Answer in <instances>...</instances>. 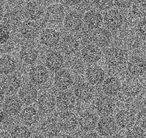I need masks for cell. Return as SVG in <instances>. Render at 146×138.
<instances>
[{
    "label": "cell",
    "instance_id": "484cf974",
    "mask_svg": "<svg viewBox=\"0 0 146 138\" xmlns=\"http://www.w3.org/2000/svg\"><path fill=\"white\" fill-rule=\"evenodd\" d=\"M60 125L53 118L45 119L40 125L41 132L44 136L48 138H54L57 137L60 132Z\"/></svg>",
    "mask_w": 146,
    "mask_h": 138
},
{
    "label": "cell",
    "instance_id": "ac0fdd59",
    "mask_svg": "<svg viewBox=\"0 0 146 138\" xmlns=\"http://www.w3.org/2000/svg\"><path fill=\"white\" fill-rule=\"evenodd\" d=\"M24 13L27 20L36 22L42 19L44 15V9L40 3L36 1H30L25 6Z\"/></svg>",
    "mask_w": 146,
    "mask_h": 138
},
{
    "label": "cell",
    "instance_id": "74e56055",
    "mask_svg": "<svg viewBox=\"0 0 146 138\" xmlns=\"http://www.w3.org/2000/svg\"><path fill=\"white\" fill-rule=\"evenodd\" d=\"M94 5L99 10L107 11L114 5V0H94Z\"/></svg>",
    "mask_w": 146,
    "mask_h": 138
},
{
    "label": "cell",
    "instance_id": "4dcf8cb0",
    "mask_svg": "<svg viewBox=\"0 0 146 138\" xmlns=\"http://www.w3.org/2000/svg\"><path fill=\"white\" fill-rule=\"evenodd\" d=\"M2 20L3 24L8 28V30H16L20 28L22 24L21 14L16 10L7 11L4 13Z\"/></svg>",
    "mask_w": 146,
    "mask_h": 138
},
{
    "label": "cell",
    "instance_id": "f546056e",
    "mask_svg": "<svg viewBox=\"0 0 146 138\" xmlns=\"http://www.w3.org/2000/svg\"><path fill=\"white\" fill-rule=\"evenodd\" d=\"M98 117L91 112H84L79 118V126L84 132H91L98 125Z\"/></svg>",
    "mask_w": 146,
    "mask_h": 138
},
{
    "label": "cell",
    "instance_id": "2e32d148",
    "mask_svg": "<svg viewBox=\"0 0 146 138\" xmlns=\"http://www.w3.org/2000/svg\"><path fill=\"white\" fill-rule=\"evenodd\" d=\"M38 57V49L33 45L26 44L21 47L20 50V58L24 64L28 66L33 65L37 61Z\"/></svg>",
    "mask_w": 146,
    "mask_h": 138
},
{
    "label": "cell",
    "instance_id": "30bf717a",
    "mask_svg": "<svg viewBox=\"0 0 146 138\" xmlns=\"http://www.w3.org/2000/svg\"><path fill=\"white\" fill-rule=\"evenodd\" d=\"M56 105V99L54 95L45 92L41 94L36 100V106L40 112L43 114H50L54 110Z\"/></svg>",
    "mask_w": 146,
    "mask_h": 138
},
{
    "label": "cell",
    "instance_id": "ee69618b",
    "mask_svg": "<svg viewBox=\"0 0 146 138\" xmlns=\"http://www.w3.org/2000/svg\"><path fill=\"white\" fill-rule=\"evenodd\" d=\"M64 1H65V3L67 4L70 6L77 5V4H79L81 2V0H64Z\"/></svg>",
    "mask_w": 146,
    "mask_h": 138
},
{
    "label": "cell",
    "instance_id": "9c48e42d",
    "mask_svg": "<svg viewBox=\"0 0 146 138\" xmlns=\"http://www.w3.org/2000/svg\"><path fill=\"white\" fill-rule=\"evenodd\" d=\"M136 115L131 109H122L115 116L117 125L123 129H129L136 122Z\"/></svg>",
    "mask_w": 146,
    "mask_h": 138
},
{
    "label": "cell",
    "instance_id": "ffe728a7",
    "mask_svg": "<svg viewBox=\"0 0 146 138\" xmlns=\"http://www.w3.org/2000/svg\"><path fill=\"white\" fill-rule=\"evenodd\" d=\"M54 86L61 91H66L72 85L73 78L68 70L62 69L56 72L54 78Z\"/></svg>",
    "mask_w": 146,
    "mask_h": 138
},
{
    "label": "cell",
    "instance_id": "d6986e66",
    "mask_svg": "<svg viewBox=\"0 0 146 138\" xmlns=\"http://www.w3.org/2000/svg\"><path fill=\"white\" fill-rule=\"evenodd\" d=\"M85 77L88 82L92 86H99L105 81L106 74L102 67L92 66L86 70Z\"/></svg>",
    "mask_w": 146,
    "mask_h": 138
},
{
    "label": "cell",
    "instance_id": "7bdbcfd3",
    "mask_svg": "<svg viewBox=\"0 0 146 138\" xmlns=\"http://www.w3.org/2000/svg\"><path fill=\"white\" fill-rule=\"evenodd\" d=\"M133 3V0H114V4L119 9H127Z\"/></svg>",
    "mask_w": 146,
    "mask_h": 138
},
{
    "label": "cell",
    "instance_id": "e0dca14e",
    "mask_svg": "<svg viewBox=\"0 0 146 138\" xmlns=\"http://www.w3.org/2000/svg\"><path fill=\"white\" fill-rule=\"evenodd\" d=\"M142 86L140 81L135 77L127 78L121 85V90L123 94L128 97H135L141 91Z\"/></svg>",
    "mask_w": 146,
    "mask_h": 138
},
{
    "label": "cell",
    "instance_id": "8fae6325",
    "mask_svg": "<svg viewBox=\"0 0 146 138\" xmlns=\"http://www.w3.org/2000/svg\"><path fill=\"white\" fill-rule=\"evenodd\" d=\"M18 97L24 104L31 105L36 102L38 98V91L34 85L25 84L21 87L18 92Z\"/></svg>",
    "mask_w": 146,
    "mask_h": 138
},
{
    "label": "cell",
    "instance_id": "5b68a950",
    "mask_svg": "<svg viewBox=\"0 0 146 138\" xmlns=\"http://www.w3.org/2000/svg\"><path fill=\"white\" fill-rule=\"evenodd\" d=\"M84 17L77 11H72L66 15L63 24L65 28L71 32H77L83 27Z\"/></svg>",
    "mask_w": 146,
    "mask_h": 138
},
{
    "label": "cell",
    "instance_id": "ba28073f",
    "mask_svg": "<svg viewBox=\"0 0 146 138\" xmlns=\"http://www.w3.org/2000/svg\"><path fill=\"white\" fill-rule=\"evenodd\" d=\"M74 95L79 101L88 103L94 98V90L92 85L89 82H80L75 86Z\"/></svg>",
    "mask_w": 146,
    "mask_h": 138
},
{
    "label": "cell",
    "instance_id": "c3c4849f",
    "mask_svg": "<svg viewBox=\"0 0 146 138\" xmlns=\"http://www.w3.org/2000/svg\"><path fill=\"white\" fill-rule=\"evenodd\" d=\"M3 15H4V7L3 4L0 3V19H3Z\"/></svg>",
    "mask_w": 146,
    "mask_h": 138
},
{
    "label": "cell",
    "instance_id": "f907efd6",
    "mask_svg": "<svg viewBox=\"0 0 146 138\" xmlns=\"http://www.w3.org/2000/svg\"><path fill=\"white\" fill-rule=\"evenodd\" d=\"M58 138H75L72 136H71V135H68V134H63L62 136H60Z\"/></svg>",
    "mask_w": 146,
    "mask_h": 138
},
{
    "label": "cell",
    "instance_id": "f1b7e54d",
    "mask_svg": "<svg viewBox=\"0 0 146 138\" xmlns=\"http://www.w3.org/2000/svg\"><path fill=\"white\" fill-rule=\"evenodd\" d=\"M97 112L102 116H108L115 110V103L107 95L100 96L95 103Z\"/></svg>",
    "mask_w": 146,
    "mask_h": 138
},
{
    "label": "cell",
    "instance_id": "d4e9b609",
    "mask_svg": "<svg viewBox=\"0 0 146 138\" xmlns=\"http://www.w3.org/2000/svg\"><path fill=\"white\" fill-rule=\"evenodd\" d=\"M84 23L89 29L96 30L103 24V16L98 11L89 10L84 14Z\"/></svg>",
    "mask_w": 146,
    "mask_h": 138
},
{
    "label": "cell",
    "instance_id": "5bb4252c",
    "mask_svg": "<svg viewBox=\"0 0 146 138\" xmlns=\"http://www.w3.org/2000/svg\"><path fill=\"white\" fill-rule=\"evenodd\" d=\"M20 33L21 36L28 41H31L35 39L39 35L40 32V26L39 24L32 20H25L22 22L20 27Z\"/></svg>",
    "mask_w": 146,
    "mask_h": 138
},
{
    "label": "cell",
    "instance_id": "f35d334b",
    "mask_svg": "<svg viewBox=\"0 0 146 138\" xmlns=\"http://www.w3.org/2000/svg\"><path fill=\"white\" fill-rule=\"evenodd\" d=\"M14 122V116L8 115L5 112H1L0 113V124L3 126L11 125Z\"/></svg>",
    "mask_w": 146,
    "mask_h": 138
},
{
    "label": "cell",
    "instance_id": "816d5d0a",
    "mask_svg": "<svg viewBox=\"0 0 146 138\" xmlns=\"http://www.w3.org/2000/svg\"><path fill=\"white\" fill-rule=\"evenodd\" d=\"M33 138H48V137H46V136H44L43 134H42V135H41V134H38V135L34 136Z\"/></svg>",
    "mask_w": 146,
    "mask_h": 138
},
{
    "label": "cell",
    "instance_id": "ab89813d",
    "mask_svg": "<svg viewBox=\"0 0 146 138\" xmlns=\"http://www.w3.org/2000/svg\"><path fill=\"white\" fill-rule=\"evenodd\" d=\"M136 32L139 36L146 39V18H143L137 23Z\"/></svg>",
    "mask_w": 146,
    "mask_h": 138
},
{
    "label": "cell",
    "instance_id": "7402d4cb",
    "mask_svg": "<svg viewBox=\"0 0 146 138\" xmlns=\"http://www.w3.org/2000/svg\"><path fill=\"white\" fill-rule=\"evenodd\" d=\"M102 50L95 45L88 44L84 46L81 50L82 59L89 64H94L99 61L102 57Z\"/></svg>",
    "mask_w": 146,
    "mask_h": 138
},
{
    "label": "cell",
    "instance_id": "bcb514c9",
    "mask_svg": "<svg viewBox=\"0 0 146 138\" xmlns=\"http://www.w3.org/2000/svg\"><path fill=\"white\" fill-rule=\"evenodd\" d=\"M4 100H5V93L0 87V104L4 102Z\"/></svg>",
    "mask_w": 146,
    "mask_h": 138
},
{
    "label": "cell",
    "instance_id": "db71d44e",
    "mask_svg": "<svg viewBox=\"0 0 146 138\" xmlns=\"http://www.w3.org/2000/svg\"><path fill=\"white\" fill-rule=\"evenodd\" d=\"M145 104L146 105V96H145Z\"/></svg>",
    "mask_w": 146,
    "mask_h": 138
},
{
    "label": "cell",
    "instance_id": "4fadbf2b",
    "mask_svg": "<svg viewBox=\"0 0 146 138\" xmlns=\"http://www.w3.org/2000/svg\"><path fill=\"white\" fill-rule=\"evenodd\" d=\"M61 41L59 32L54 28H46L40 34V42L42 45L47 48H54L57 46Z\"/></svg>",
    "mask_w": 146,
    "mask_h": 138
},
{
    "label": "cell",
    "instance_id": "52a82bcc",
    "mask_svg": "<svg viewBox=\"0 0 146 138\" xmlns=\"http://www.w3.org/2000/svg\"><path fill=\"white\" fill-rule=\"evenodd\" d=\"M127 70L133 77H140L146 74V60L140 56H133L127 64Z\"/></svg>",
    "mask_w": 146,
    "mask_h": 138
},
{
    "label": "cell",
    "instance_id": "e575fe53",
    "mask_svg": "<svg viewBox=\"0 0 146 138\" xmlns=\"http://www.w3.org/2000/svg\"><path fill=\"white\" fill-rule=\"evenodd\" d=\"M131 12L137 18H145L146 0H134L131 5Z\"/></svg>",
    "mask_w": 146,
    "mask_h": 138
},
{
    "label": "cell",
    "instance_id": "d590c367",
    "mask_svg": "<svg viewBox=\"0 0 146 138\" xmlns=\"http://www.w3.org/2000/svg\"><path fill=\"white\" fill-rule=\"evenodd\" d=\"M11 138H31L32 132L25 125H16L11 128L10 133Z\"/></svg>",
    "mask_w": 146,
    "mask_h": 138
},
{
    "label": "cell",
    "instance_id": "836d02e7",
    "mask_svg": "<svg viewBox=\"0 0 146 138\" xmlns=\"http://www.w3.org/2000/svg\"><path fill=\"white\" fill-rule=\"evenodd\" d=\"M102 90L108 96H116L121 91L119 80L115 76L107 78L102 83Z\"/></svg>",
    "mask_w": 146,
    "mask_h": 138
},
{
    "label": "cell",
    "instance_id": "d6a6232c",
    "mask_svg": "<svg viewBox=\"0 0 146 138\" xmlns=\"http://www.w3.org/2000/svg\"><path fill=\"white\" fill-rule=\"evenodd\" d=\"M17 69V61L11 55L5 54L0 57V74H12Z\"/></svg>",
    "mask_w": 146,
    "mask_h": 138
},
{
    "label": "cell",
    "instance_id": "9f6ffc18",
    "mask_svg": "<svg viewBox=\"0 0 146 138\" xmlns=\"http://www.w3.org/2000/svg\"><path fill=\"white\" fill-rule=\"evenodd\" d=\"M29 1H32V0H29Z\"/></svg>",
    "mask_w": 146,
    "mask_h": 138
},
{
    "label": "cell",
    "instance_id": "6da1fadb",
    "mask_svg": "<svg viewBox=\"0 0 146 138\" xmlns=\"http://www.w3.org/2000/svg\"><path fill=\"white\" fill-rule=\"evenodd\" d=\"M104 57L108 66L110 67H119L127 61V54L122 48L113 46L106 49Z\"/></svg>",
    "mask_w": 146,
    "mask_h": 138
},
{
    "label": "cell",
    "instance_id": "4316f807",
    "mask_svg": "<svg viewBox=\"0 0 146 138\" xmlns=\"http://www.w3.org/2000/svg\"><path fill=\"white\" fill-rule=\"evenodd\" d=\"M76 104V97L72 92L64 91L58 93L56 97V105L62 111H70Z\"/></svg>",
    "mask_w": 146,
    "mask_h": 138
},
{
    "label": "cell",
    "instance_id": "1f68e13d",
    "mask_svg": "<svg viewBox=\"0 0 146 138\" xmlns=\"http://www.w3.org/2000/svg\"><path fill=\"white\" fill-rule=\"evenodd\" d=\"M112 36L110 32L103 28H99L94 30V32L92 34V40L94 42L95 45L99 48H104L109 45Z\"/></svg>",
    "mask_w": 146,
    "mask_h": 138
},
{
    "label": "cell",
    "instance_id": "44dd1931",
    "mask_svg": "<svg viewBox=\"0 0 146 138\" xmlns=\"http://www.w3.org/2000/svg\"><path fill=\"white\" fill-rule=\"evenodd\" d=\"M58 124L63 130L73 131L79 125V118L72 112L66 111L59 116Z\"/></svg>",
    "mask_w": 146,
    "mask_h": 138
},
{
    "label": "cell",
    "instance_id": "9a60e30c",
    "mask_svg": "<svg viewBox=\"0 0 146 138\" xmlns=\"http://www.w3.org/2000/svg\"><path fill=\"white\" fill-rule=\"evenodd\" d=\"M46 67L49 70L52 72H57L62 69L64 64V58L63 54L58 51L49 52L45 57Z\"/></svg>",
    "mask_w": 146,
    "mask_h": 138
},
{
    "label": "cell",
    "instance_id": "7a4b0ae2",
    "mask_svg": "<svg viewBox=\"0 0 146 138\" xmlns=\"http://www.w3.org/2000/svg\"><path fill=\"white\" fill-rule=\"evenodd\" d=\"M103 23L108 30L117 31L124 24V17L119 11L116 9L108 11L103 16Z\"/></svg>",
    "mask_w": 146,
    "mask_h": 138
},
{
    "label": "cell",
    "instance_id": "cb8c5ba5",
    "mask_svg": "<svg viewBox=\"0 0 146 138\" xmlns=\"http://www.w3.org/2000/svg\"><path fill=\"white\" fill-rule=\"evenodd\" d=\"M22 103L20 98L15 95H9L3 102V111L11 116H16L22 111Z\"/></svg>",
    "mask_w": 146,
    "mask_h": 138
},
{
    "label": "cell",
    "instance_id": "7dc6e473",
    "mask_svg": "<svg viewBox=\"0 0 146 138\" xmlns=\"http://www.w3.org/2000/svg\"><path fill=\"white\" fill-rule=\"evenodd\" d=\"M0 138H11V135L5 131H0Z\"/></svg>",
    "mask_w": 146,
    "mask_h": 138
},
{
    "label": "cell",
    "instance_id": "681fc988",
    "mask_svg": "<svg viewBox=\"0 0 146 138\" xmlns=\"http://www.w3.org/2000/svg\"><path fill=\"white\" fill-rule=\"evenodd\" d=\"M110 138H126L124 136L121 135V134H115V135H112Z\"/></svg>",
    "mask_w": 146,
    "mask_h": 138
},
{
    "label": "cell",
    "instance_id": "60d3db41",
    "mask_svg": "<svg viewBox=\"0 0 146 138\" xmlns=\"http://www.w3.org/2000/svg\"><path fill=\"white\" fill-rule=\"evenodd\" d=\"M136 121L141 128L146 129V108H143L136 116Z\"/></svg>",
    "mask_w": 146,
    "mask_h": 138
},
{
    "label": "cell",
    "instance_id": "277c9868",
    "mask_svg": "<svg viewBox=\"0 0 146 138\" xmlns=\"http://www.w3.org/2000/svg\"><path fill=\"white\" fill-rule=\"evenodd\" d=\"M22 87L21 78L16 74L5 75L0 81V87L3 89L6 95H12L19 91Z\"/></svg>",
    "mask_w": 146,
    "mask_h": 138
},
{
    "label": "cell",
    "instance_id": "8d00e7d4",
    "mask_svg": "<svg viewBox=\"0 0 146 138\" xmlns=\"http://www.w3.org/2000/svg\"><path fill=\"white\" fill-rule=\"evenodd\" d=\"M126 138H145V133L141 127H131L126 133Z\"/></svg>",
    "mask_w": 146,
    "mask_h": 138
},
{
    "label": "cell",
    "instance_id": "11a10c76",
    "mask_svg": "<svg viewBox=\"0 0 146 138\" xmlns=\"http://www.w3.org/2000/svg\"><path fill=\"white\" fill-rule=\"evenodd\" d=\"M1 112H2V111H1V110H0V113H1Z\"/></svg>",
    "mask_w": 146,
    "mask_h": 138
},
{
    "label": "cell",
    "instance_id": "f6af8a7d",
    "mask_svg": "<svg viewBox=\"0 0 146 138\" xmlns=\"http://www.w3.org/2000/svg\"><path fill=\"white\" fill-rule=\"evenodd\" d=\"M84 138H101L99 135L96 133H88L87 135H85V137Z\"/></svg>",
    "mask_w": 146,
    "mask_h": 138
},
{
    "label": "cell",
    "instance_id": "f5cc1de1",
    "mask_svg": "<svg viewBox=\"0 0 146 138\" xmlns=\"http://www.w3.org/2000/svg\"><path fill=\"white\" fill-rule=\"evenodd\" d=\"M6 1H7V0H0V3H3V2H6Z\"/></svg>",
    "mask_w": 146,
    "mask_h": 138
},
{
    "label": "cell",
    "instance_id": "8992f818",
    "mask_svg": "<svg viewBox=\"0 0 146 138\" xmlns=\"http://www.w3.org/2000/svg\"><path fill=\"white\" fill-rule=\"evenodd\" d=\"M65 16V8L63 5L58 3H54L49 6L45 12V19L47 22L53 24L61 23L64 20Z\"/></svg>",
    "mask_w": 146,
    "mask_h": 138
},
{
    "label": "cell",
    "instance_id": "b9f144b4",
    "mask_svg": "<svg viewBox=\"0 0 146 138\" xmlns=\"http://www.w3.org/2000/svg\"><path fill=\"white\" fill-rule=\"evenodd\" d=\"M9 38V30L3 24H0V44L6 43Z\"/></svg>",
    "mask_w": 146,
    "mask_h": 138
},
{
    "label": "cell",
    "instance_id": "603a6c76",
    "mask_svg": "<svg viewBox=\"0 0 146 138\" xmlns=\"http://www.w3.org/2000/svg\"><path fill=\"white\" fill-rule=\"evenodd\" d=\"M40 120L38 111L33 106L28 105L22 109L21 112V120L25 126L32 127L36 125Z\"/></svg>",
    "mask_w": 146,
    "mask_h": 138
},
{
    "label": "cell",
    "instance_id": "3957f363",
    "mask_svg": "<svg viewBox=\"0 0 146 138\" xmlns=\"http://www.w3.org/2000/svg\"><path fill=\"white\" fill-rule=\"evenodd\" d=\"M50 74L46 67L42 65L33 66L29 71V81L34 86H42L49 80Z\"/></svg>",
    "mask_w": 146,
    "mask_h": 138
},
{
    "label": "cell",
    "instance_id": "7c38bea8",
    "mask_svg": "<svg viewBox=\"0 0 146 138\" xmlns=\"http://www.w3.org/2000/svg\"><path fill=\"white\" fill-rule=\"evenodd\" d=\"M117 124L115 120L112 117L108 116H103L101 118L97 125L98 131L101 136L107 137L114 135L115 132L117 131Z\"/></svg>",
    "mask_w": 146,
    "mask_h": 138
},
{
    "label": "cell",
    "instance_id": "83f0119b",
    "mask_svg": "<svg viewBox=\"0 0 146 138\" xmlns=\"http://www.w3.org/2000/svg\"><path fill=\"white\" fill-rule=\"evenodd\" d=\"M80 48V41L76 36L72 35H66L60 41V49L66 55H73L78 51Z\"/></svg>",
    "mask_w": 146,
    "mask_h": 138
}]
</instances>
